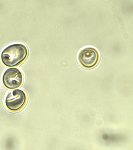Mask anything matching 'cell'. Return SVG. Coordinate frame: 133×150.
Wrapping results in <instances>:
<instances>
[{
	"instance_id": "3957f363",
	"label": "cell",
	"mask_w": 133,
	"mask_h": 150,
	"mask_svg": "<svg viewBox=\"0 0 133 150\" xmlns=\"http://www.w3.org/2000/svg\"><path fill=\"white\" fill-rule=\"evenodd\" d=\"M23 74L17 68L8 69L3 74V84L8 89H14L20 87L23 84Z\"/></svg>"
},
{
	"instance_id": "277c9868",
	"label": "cell",
	"mask_w": 133,
	"mask_h": 150,
	"mask_svg": "<svg viewBox=\"0 0 133 150\" xmlns=\"http://www.w3.org/2000/svg\"><path fill=\"white\" fill-rule=\"evenodd\" d=\"M98 52L94 48L88 47L83 49L79 55V61L80 64L87 69H93L96 66L99 60Z\"/></svg>"
},
{
	"instance_id": "6da1fadb",
	"label": "cell",
	"mask_w": 133,
	"mask_h": 150,
	"mask_svg": "<svg viewBox=\"0 0 133 150\" xmlns=\"http://www.w3.org/2000/svg\"><path fill=\"white\" fill-rule=\"evenodd\" d=\"M28 55V50L26 46L17 43L9 45L3 50L1 59L5 66L16 67L24 63Z\"/></svg>"
},
{
	"instance_id": "7a4b0ae2",
	"label": "cell",
	"mask_w": 133,
	"mask_h": 150,
	"mask_svg": "<svg viewBox=\"0 0 133 150\" xmlns=\"http://www.w3.org/2000/svg\"><path fill=\"white\" fill-rule=\"evenodd\" d=\"M27 99V96L24 91L16 89L6 96L5 99L6 106L9 111L17 112L24 107Z\"/></svg>"
}]
</instances>
